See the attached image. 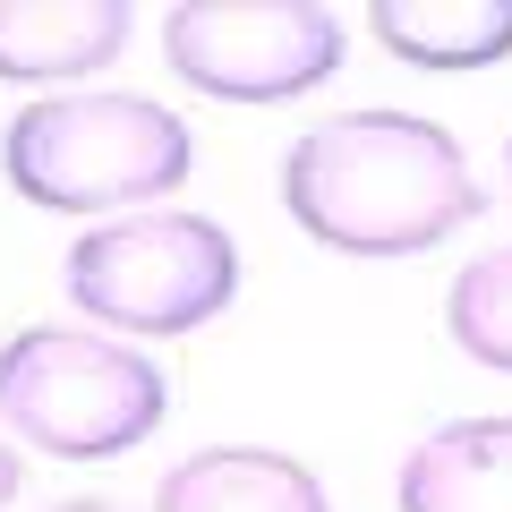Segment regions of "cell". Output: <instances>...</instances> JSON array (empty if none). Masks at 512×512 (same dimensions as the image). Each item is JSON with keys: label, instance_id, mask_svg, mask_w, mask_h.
<instances>
[{"label": "cell", "instance_id": "7", "mask_svg": "<svg viewBox=\"0 0 512 512\" xmlns=\"http://www.w3.org/2000/svg\"><path fill=\"white\" fill-rule=\"evenodd\" d=\"M120 52H128L120 0H0V77H18V86L111 69Z\"/></svg>", "mask_w": 512, "mask_h": 512}, {"label": "cell", "instance_id": "4", "mask_svg": "<svg viewBox=\"0 0 512 512\" xmlns=\"http://www.w3.org/2000/svg\"><path fill=\"white\" fill-rule=\"evenodd\" d=\"M69 299L103 333H197L239 299V248L205 214H128L69 248Z\"/></svg>", "mask_w": 512, "mask_h": 512}, {"label": "cell", "instance_id": "3", "mask_svg": "<svg viewBox=\"0 0 512 512\" xmlns=\"http://www.w3.org/2000/svg\"><path fill=\"white\" fill-rule=\"evenodd\" d=\"M163 376L86 325H26L0 342V419L52 461H120L163 427Z\"/></svg>", "mask_w": 512, "mask_h": 512}, {"label": "cell", "instance_id": "2", "mask_svg": "<svg viewBox=\"0 0 512 512\" xmlns=\"http://www.w3.org/2000/svg\"><path fill=\"white\" fill-rule=\"evenodd\" d=\"M188 120L146 94H43L9 120L0 171L43 214H111L188 180Z\"/></svg>", "mask_w": 512, "mask_h": 512}, {"label": "cell", "instance_id": "10", "mask_svg": "<svg viewBox=\"0 0 512 512\" xmlns=\"http://www.w3.org/2000/svg\"><path fill=\"white\" fill-rule=\"evenodd\" d=\"M444 325H453V342L470 350L478 367L512 376V248H487V256H470V265L453 274Z\"/></svg>", "mask_w": 512, "mask_h": 512}, {"label": "cell", "instance_id": "1", "mask_svg": "<svg viewBox=\"0 0 512 512\" xmlns=\"http://www.w3.org/2000/svg\"><path fill=\"white\" fill-rule=\"evenodd\" d=\"M282 205L333 256H427L478 222V180L461 137L419 111H333L291 137Z\"/></svg>", "mask_w": 512, "mask_h": 512}, {"label": "cell", "instance_id": "11", "mask_svg": "<svg viewBox=\"0 0 512 512\" xmlns=\"http://www.w3.org/2000/svg\"><path fill=\"white\" fill-rule=\"evenodd\" d=\"M9 495H18V453L0 444V504H9Z\"/></svg>", "mask_w": 512, "mask_h": 512}, {"label": "cell", "instance_id": "12", "mask_svg": "<svg viewBox=\"0 0 512 512\" xmlns=\"http://www.w3.org/2000/svg\"><path fill=\"white\" fill-rule=\"evenodd\" d=\"M52 512H120V504H103V495H77V504H52Z\"/></svg>", "mask_w": 512, "mask_h": 512}, {"label": "cell", "instance_id": "13", "mask_svg": "<svg viewBox=\"0 0 512 512\" xmlns=\"http://www.w3.org/2000/svg\"><path fill=\"white\" fill-rule=\"evenodd\" d=\"M504 171H512V146H504Z\"/></svg>", "mask_w": 512, "mask_h": 512}, {"label": "cell", "instance_id": "5", "mask_svg": "<svg viewBox=\"0 0 512 512\" xmlns=\"http://www.w3.org/2000/svg\"><path fill=\"white\" fill-rule=\"evenodd\" d=\"M163 60L214 103H291L342 69V18L316 0H180L163 9Z\"/></svg>", "mask_w": 512, "mask_h": 512}, {"label": "cell", "instance_id": "6", "mask_svg": "<svg viewBox=\"0 0 512 512\" xmlns=\"http://www.w3.org/2000/svg\"><path fill=\"white\" fill-rule=\"evenodd\" d=\"M154 512H333L325 478L291 453H265V444H205V453L171 461Z\"/></svg>", "mask_w": 512, "mask_h": 512}, {"label": "cell", "instance_id": "8", "mask_svg": "<svg viewBox=\"0 0 512 512\" xmlns=\"http://www.w3.org/2000/svg\"><path fill=\"white\" fill-rule=\"evenodd\" d=\"M402 512H512V419H453L402 461Z\"/></svg>", "mask_w": 512, "mask_h": 512}, {"label": "cell", "instance_id": "9", "mask_svg": "<svg viewBox=\"0 0 512 512\" xmlns=\"http://www.w3.org/2000/svg\"><path fill=\"white\" fill-rule=\"evenodd\" d=\"M367 35L410 69H487L512 60V0H376Z\"/></svg>", "mask_w": 512, "mask_h": 512}]
</instances>
